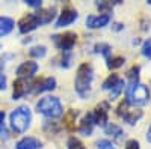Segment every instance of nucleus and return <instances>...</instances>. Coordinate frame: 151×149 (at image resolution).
<instances>
[{"mask_svg":"<svg viewBox=\"0 0 151 149\" xmlns=\"http://www.w3.org/2000/svg\"><path fill=\"white\" fill-rule=\"evenodd\" d=\"M9 120H11V128L15 133H18V134L26 133L32 122V113H30L29 107H24V106L17 107L11 113Z\"/></svg>","mask_w":151,"mask_h":149,"instance_id":"obj_2","label":"nucleus"},{"mask_svg":"<svg viewBox=\"0 0 151 149\" xmlns=\"http://www.w3.org/2000/svg\"><path fill=\"white\" fill-rule=\"evenodd\" d=\"M15 23L9 17H0V36H6L12 32Z\"/></svg>","mask_w":151,"mask_h":149,"instance_id":"obj_16","label":"nucleus"},{"mask_svg":"<svg viewBox=\"0 0 151 149\" xmlns=\"http://www.w3.org/2000/svg\"><path fill=\"white\" fill-rule=\"evenodd\" d=\"M139 72H141V68L134 65L132 66L129 71H127V80L130 84H136V83H139Z\"/></svg>","mask_w":151,"mask_h":149,"instance_id":"obj_21","label":"nucleus"},{"mask_svg":"<svg viewBox=\"0 0 151 149\" xmlns=\"http://www.w3.org/2000/svg\"><path fill=\"white\" fill-rule=\"evenodd\" d=\"M36 111L45 118H59L64 113V107L58 96H44L36 103Z\"/></svg>","mask_w":151,"mask_h":149,"instance_id":"obj_3","label":"nucleus"},{"mask_svg":"<svg viewBox=\"0 0 151 149\" xmlns=\"http://www.w3.org/2000/svg\"><path fill=\"white\" fill-rule=\"evenodd\" d=\"M77 116H79L77 110H68L67 113L64 115V123H65V127L68 130H74L76 128L74 122H76V119H77Z\"/></svg>","mask_w":151,"mask_h":149,"instance_id":"obj_18","label":"nucleus"},{"mask_svg":"<svg viewBox=\"0 0 151 149\" xmlns=\"http://www.w3.org/2000/svg\"><path fill=\"white\" fill-rule=\"evenodd\" d=\"M125 101L130 106H145L150 101V89L142 83L129 84L125 89Z\"/></svg>","mask_w":151,"mask_h":149,"instance_id":"obj_4","label":"nucleus"},{"mask_svg":"<svg viewBox=\"0 0 151 149\" xmlns=\"http://www.w3.org/2000/svg\"><path fill=\"white\" fill-rule=\"evenodd\" d=\"M6 88V77L3 74H0V91H3Z\"/></svg>","mask_w":151,"mask_h":149,"instance_id":"obj_34","label":"nucleus"},{"mask_svg":"<svg viewBox=\"0 0 151 149\" xmlns=\"http://www.w3.org/2000/svg\"><path fill=\"white\" fill-rule=\"evenodd\" d=\"M42 143L35 137H23L21 140L17 142L15 149H41Z\"/></svg>","mask_w":151,"mask_h":149,"instance_id":"obj_12","label":"nucleus"},{"mask_svg":"<svg viewBox=\"0 0 151 149\" xmlns=\"http://www.w3.org/2000/svg\"><path fill=\"white\" fill-rule=\"evenodd\" d=\"M26 5L32 8H41V0H26Z\"/></svg>","mask_w":151,"mask_h":149,"instance_id":"obj_33","label":"nucleus"},{"mask_svg":"<svg viewBox=\"0 0 151 149\" xmlns=\"http://www.w3.org/2000/svg\"><path fill=\"white\" fill-rule=\"evenodd\" d=\"M124 149H141V145H139V142H137V140L132 139V140H129L127 143H125V148Z\"/></svg>","mask_w":151,"mask_h":149,"instance_id":"obj_32","label":"nucleus"},{"mask_svg":"<svg viewBox=\"0 0 151 149\" xmlns=\"http://www.w3.org/2000/svg\"><path fill=\"white\" fill-rule=\"evenodd\" d=\"M142 116H144V111L139 110V108H136V110H129L127 113L122 116V119H124V122H127L129 125H134Z\"/></svg>","mask_w":151,"mask_h":149,"instance_id":"obj_17","label":"nucleus"},{"mask_svg":"<svg viewBox=\"0 0 151 149\" xmlns=\"http://www.w3.org/2000/svg\"><path fill=\"white\" fill-rule=\"evenodd\" d=\"M95 5L100 9V12H103L104 15H109V12L113 9V3H110V2H97Z\"/></svg>","mask_w":151,"mask_h":149,"instance_id":"obj_26","label":"nucleus"},{"mask_svg":"<svg viewBox=\"0 0 151 149\" xmlns=\"http://www.w3.org/2000/svg\"><path fill=\"white\" fill-rule=\"evenodd\" d=\"M95 149H115V146H113V143L109 142V140H98Z\"/></svg>","mask_w":151,"mask_h":149,"instance_id":"obj_31","label":"nucleus"},{"mask_svg":"<svg viewBox=\"0 0 151 149\" xmlns=\"http://www.w3.org/2000/svg\"><path fill=\"white\" fill-rule=\"evenodd\" d=\"M119 80H121V78H119L118 74H110V76L103 81V89H104V91H112V89L118 84Z\"/></svg>","mask_w":151,"mask_h":149,"instance_id":"obj_20","label":"nucleus"},{"mask_svg":"<svg viewBox=\"0 0 151 149\" xmlns=\"http://www.w3.org/2000/svg\"><path fill=\"white\" fill-rule=\"evenodd\" d=\"M94 51L95 53H101L104 57H106V60L110 57V53H112V47L109 45V44H97L95 47H94Z\"/></svg>","mask_w":151,"mask_h":149,"instance_id":"obj_23","label":"nucleus"},{"mask_svg":"<svg viewBox=\"0 0 151 149\" xmlns=\"http://www.w3.org/2000/svg\"><path fill=\"white\" fill-rule=\"evenodd\" d=\"M106 62H107V68L109 69H116V68H119V66L124 65L125 59L121 57V56H115V57H109Z\"/></svg>","mask_w":151,"mask_h":149,"instance_id":"obj_22","label":"nucleus"},{"mask_svg":"<svg viewBox=\"0 0 151 149\" xmlns=\"http://www.w3.org/2000/svg\"><path fill=\"white\" fill-rule=\"evenodd\" d=\"M27 86V81L23 80V78H17L14 81V91H12V98L14 99H20L21 96H24V93H26L29 89Z\"/></svg>","mask_w":151,"mask_h":149,"instance_id":"obj_14","label":"nucleus"},{"mask_svg":"<svg viewBox=\"0 0 151 149\" xmlns=\"http://www.w3.org/2000/svg\"><path fill=\"white\" fill-rule=\"evenodd\" d=\"M38 71V63L36 62H32V60H27V62H23V63L17 68V76L18 78H32Z\"/></svg>","mask_w":151,"mask_h":149,"instance_id":"obj_9","label":"nucleus"},{"mask_svg":"<svg viewBox=\"0 0 151 149\" xmlns=\"http://www.w3.org/2000/svg\"><path fill=\"white\" fill-rule=\"evenodd\" d=\"M147 140L151 143V125H150V128H148V131H147Z\"/></svg>","mask_w":151,"mask_h":149,"instance_id":"obj_37","label":"nucleus"},{"mask_svg":"<svg viewBox=\"0 0 151 149\" xmlns=\"http://www.w3.org/2000/svg\"><path fill=\"white\" fill-rule=\"evenodd\" d=\"M79 133L82 134V135H91L92 134V131H94V122H92V119H91V115L88 113L82 120H80V123H79Z\"/></svg>","mask_w":151,"mask_h":149,"instance_id":"obj_13","label":"nucleus"},{"mask_svg":"<svg viewBox=\"0 0 151 149\" xmlns=\"http://www.w3.org/2000/svg\"><path fill=\"white\" fill-rule=\"evenodd\" d=\"M0 137L5 139V140L9 137V135H8V131H6V128H5V125H3V127H0Z\"/></svg>","mask_w":151,"mask_h":149,"instance_id":"obj_35","label":"nucleus"},{"mask_svg":"<svg viewBox=\"0 0 151 149\" xmlns=\"http://www.w3.org/2000/svg\"><path fill=\"white\" fill-rule=\"evenodd\" d=\"M110 23V15H89L86 18V27L88 29H103Z\"/></svg>","mask_w":151,"mask_h":149,"instance_id":"obj_11","label":"nucleus"},{"mask_svg":"<svg viewBox=\"0 0 151 149\" xmlns=\"http://www.w3.org/2000/svg\"><path fill=\"white\" fill-rule=\"evenodd\" d=\"M53 42L55 45L62 50V51H70V50L76 45V41H77V35L74 32H64L59 35H53Z\"/></svg>","mask_w":151,"mask_h":149,"instance_id":"obj_5","label":"nucleus"},{"mask_svg":"<svg viewBox=\"0 0 151 149\" xmlns=\"http://www.w3.org/2000/svg\"><path fill=\"white\" fill-rule=\"evenodd\" d=\"M124 86H125V83H124V80L121 78L119 81H118V84L113 88L112 91H110V98L112 99H115V98H118L119 95H121V92H122V89H124Z\"/></svg>","mask_w":151,"mask_h":149,"instance_id":"obj_27","label":"nucleus"},{"mask_svg":"<svg viewBox=\"0 0 151 149\" xmlns=\"http://www.w3.org/2000/svg\"><path fill=\"white\" fill-rule=\"evenodd\" d=\"M56 88V78L55 77H47V78H41L32 84V92L33 93H42L47 91H53Z\"/></svg>","mask_w":151,"mask_h":149,"instance_id":"obj_10","label":"nucleus"},{"mask_svg":"<svg viewBox=\"0 0 151 149\" xmlns=\"http://www.w3.org/2000/svg\"><path fill=\"white\" fill-rule=\"evenodd\" d=\"M29 53H30V56H33V57H44L45 53H47V47H45V45H36V47H32Z\"/></svg>","mask_w":151,"mask_h":149,"instance_id":"obj_24","label":"nucleus"},{"mask_svg":"<svg viewBox=\"0 0 151 149\" xmlns=\"http://www.w3.org/2000/svg\"><path fill=\"white\" fill-rule=\"evenodd\" d=\"M55 12H56L55 8H47V9H40V12H36L35 15L38 17L40 24H47L55 18Z\"/></svg>","mask_w":151,"mask_h":149,"instance_id":"obj_15","label":"nucleus"},{"mask_svg":"<svg viewBox=\"0 0 151 149\" xmlns=\"http://www.w3.org/2000/svg\"><path fill=\"white\" fill-rule=\"evenodd\" d=\"M79 14L77 11H76L71 5L65 6L64 9H62V12L59 14V18L56 20V27H64V26H70V24H73L76 20H77Z\"/></svg>","mask_w":151,"mask_h":149,"instance_id":"obj_7","label":"nucleus"},{"mask_svg":"<svg viewBox=\"0 0 151 149\" xmlns=\"http://www.w3.org/2000/svg\"><path fill=\"white\" fill-rule=\"evenodd\" d=\"M142 54L147 59H151V38L144 42V45H142Z\"/></svg>","mask_w":151,"mask_h":149,"instance_id":"obj_29","label":"nucleus"},{"mask_svg":"<svg viewBox=\"0 0 151 149\" xmlns=\"http://www.w3.org/2000/svg\"><path fill=\"white\" fill-rule=\"evenodd\" d=\"M122 27H124V26H122V24H121V23H118V24H115V30H121Z\"/></svg>","mask_w":151,"mask_h":149,"instance_id":"obj_38","label":"nucleus"},{"mask_svg":"<svg viewBox=\"0 0 151 149\" xmlns=\"http://www.w3.org/2000/svg\"><path fill=\"white\" fill-rule=\"evenodd\" d=\"M38 26H41V24H40L38 17L35 14H27L18 21V29H20L21 33H29V32L35 30Z\"/></svg>","mask_w":151,"mask_h":149,"instance_id":"obj_8","label":"nucleus"},{"mask_svg":"<svg viewBox=\"0 0 151 149\" xmlns=\"http://www.w3.org/2000/svg\"><path fill=\"white\" fill-rule=\"evenodd\" d=\"M129 106H130V104H129L127 101H125V99H122V101L119 103V106L116 107V115L122 118V116L129 111Z\"/></svg>","mask_w":151,"mask_h":149,"instance_id":"obj_28","label":"nucleus"},{"mask_svg":"<svg viewBox=\"0 0 151 149\" xmlns=\"http://www.w3.org/2000/svg\"><path fill=\"white\" fill-rule=\"evenodd\" d=\"M70 60H71V56H70V53L68 51H64L60 54V66H64V68H68L70 66Z\"/></svg>","mask_w":151,"mask_h":149,"instance_id":"obj_30","label":"nucleus"},{"mask_svg":"<svg viewBox=\"0 0 151 149\" xmlns=\"http://www.w3.org/2000/svg\"><path fill=\"white\" fill-rule=\"evenodd\" d=\"M91 119L94 122V125L106 127L107 125V118H109V103H100L94 111H91Z\"/></svg>","mask_w":151,"mask_h":149,"instance_id":"obj_6","label":"nucleus"},{"mask_svg":"<svg viewBox=\"0 0 151 149\" xmlns=\"http://www.w3.org/2000/svg\"><path fill=\"white\" fill-rule=\"evenodd\" d=\"M104 131H106L107 135H112V137H115V139L122 137V134H124L122 130H121V127L115 125V123H107V125L104 127Z\"/></svg>","mask_w":151,"mask_h":149,"instance_id":"obj_19","label":"nucleus"},{"mask_svg":"<svg viewBox=\"0 0 151 149\" xmlns=\"http://www.w3.org/2000/svg\"><path fill=\"white\" fill-rule=\"evenodd\" d=\"M94 80V69L89 63H82L77 69L76 74V80H74V89L82 98H85L91 89V84Z\"/></svg>","mask_w":151,"mask_h":149,"instance_id":"obj_1","label":"nucleus"},{"mask_svg":"<svg viewBox=\"0 0 151 149\" xmlns=\"http://www.w3.org/2000/svg\"><path fill=\"white\" fill-rule=\"evenodd\" d=\"M67 146H68V149H86L85 145L77 137H70L67 142Z\"/></svg>","mask_w":151,"mask_h":149,"instance_id":"obj_25","label":"nucleus"},{"mask_svg":"<svg viewBox=\"0 0 151 149\" xmlns=\"http://www.w3.org/2000/svg\"><path fill=\"white\" fill-rule=\"evenodd\" d=\"M3 120H5V111H2V110H0V127H2Z\"/></svg>","mask_w":151,"mask_h":149,"instance_id":"obj_36","label":"nucleus"}]
</instances>
